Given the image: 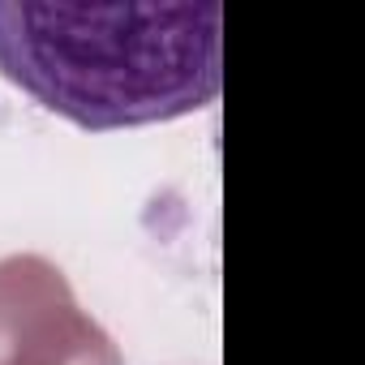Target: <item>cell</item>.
<instances>
[{"mask_svg":"<svg viewBox=\"0 0 365 365\" xmlns=\"http://www.w3.org/2000/svg\"><path fill=\"white\" fill-rule=\"evenodd\" d=\"M0 78L95 133L190 116L224 86V5L0 0Z\"/></svg>","mask_w":365,"mask_h":365,"instance_id":"6da1fadb","label":"cell"}]
</instances>
